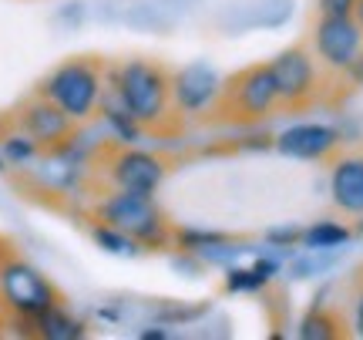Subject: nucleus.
Masks as SVG:
<instances>
[{
	"mask_svg": "<svg viewBox=\"0 0 363 340\" xmlns=\"http://www.w3.org/2000/svg\"><path fill=\"white\" fill-rule=\"evenodd\" d=\"M172 75L175 71L155 57H131V61L108 65V81L115 84L125 111L138 121L145 135L175 138L185 128V115L175 105Z\"/></svg>",
	"mask_w": 363,
	"mask_h": 340,
	"instance_id": "1",
	"label": "nucleus"
},
{
	"mask_svg": "<svg viewBox=\"0 0 363 340\" xmlns=\"http://www.w3.org/2000/svg\"><path fill=\"white\" fill-rule=\"evenodd\" d=\"M61 303L65 293L57 290V283L40 273L30 260H24L21 249L7 256L0 270V327H11L7 334L30 337L34 320Z\"/></svg>",
	"mask_w": 363,
	"mask_h": 340,
	"instance_id": "2",
	"label": "nucleus"
},
{
	"mask_svg": "<svg viewBox=\"0 0 363 340\" xmlns=\"http://www.w3.org/2000/svg\"><path fill=\"white\" fill-rule=\"evenodd\" d=\"M279 111L283 108H279V92H276L272 67H269V61L266 65L259 61V65H249L222 81L206 121L233 125V128H249V125H259V121L279 115Z\"/></svg>",
	"mask_w": 363,
	"mask_h": 340,
	"instance_id": "3",
	"label": "nucleus"
},
{
	"mask_svg": "<svg viewBox=\"0 0 363 340\" xmlns=\"http://www.w3.org/2000/svg\"><path fill=\"white\" fill-rule=\"evenodd\" d=\"M91 219L115 226L138 249H169L175 246L179 229L169 223V216L155 206V196L128 192V189H108L91 206Z\"/></svg>",
	"mask_w": 363,
	"mask_h": 340,
	"instance_id": "4",
	"label": "nucleus"
},
{
	"mask_svg": "<svg viewBox=\"0 0 363 340\" xmlns=\"http://www.w3.org/2000/svg\"><path fill=\"white\" fill-rule=\"evenodd\" d=\"M104 84H108V61L98 54H78L61 61L34 92L57 102L78 125H84L101 111Z\"/></svg>",
	"mask_w": 363,
	"mask_h": 340,
	"instance_id": "5",
	"label": "nucleus"
},
{
	"mask_svg": "<svg viewBox=\"0 0 363 340\" xmlns=\"http://www.w3.org/2000/svg\"><path fill=\"white\" fill-rule=\"evenodd\" d=\"M88 172L101 179V192L108 189H128V192H142V196H155L165 175H169V158L131 148V142H101L94 158L88 162Z\"/></svg>",
	"mask_w": 363,
	"mask_h": 340,
	"instance_id": "6",
	"label": "nucleus"
},
{
	"mask_svg": "<svg viewBox=\"0 0 363 340\" xmlns=\"http://www.w3.org/2000/svg\"><path fill=\"white\" fill-rule=\"evenodd\" d=\"M7 128L27 135L30 142L38 145L40 155L54 158V155H65V152L74 148L81 125L67 115L57 102H51V98H44V94H38V92H30L24 102L7 115Z\"/></svg>",
	"mask_w": 363,
	"mask_h": 340,
	"instance_id": "7",
	"label": "nucleus"
},
{
	"mask_svg": "<svg viewBox=\"0 0 363 340\" xmlns=\"http://www.w3.org/2000/svg\"><path fill=\"white\" fill-rule=\"evenodd\" d=\"M276 92H279V108L283 111H306L316 102H323V65L316 61L310 48H286L269 61Z\"/></svg>",
	"mask_w": 363,
	"mask_h": 340,
	"instance_id": "8",
	"label": "nucleus"
},
{
	"mask_svg": "<svg viewBox=\"0 0 363 340\" xmlns=\"http://www.w3.org/2000/svg\"><path fill=\"white\" fill-rule=\"evenodd\" d=\"M310 51L326 75L347 78L363 57V27L353 21V13H320L310 34Z\"/></svg>",
	"mask_w": 363,
	"mask_h": 340,
	"instance_id": "9",
	"label": "nucleus"
},
{
	"mask_svg": "<svg viewBox=\"0 0 363 340\" xmlns=\"http://www.w3.org/2000/svg\"><path fill=\"white\" fill-rule=\"evenodd\" d=\"M340 131L320 121H303L286 128L283 135H276V152H283L289 158H303V162H333V155L340 152Z\"/></svg>",
	"mask_w": 363,
	"mask_h": 340,
	"instance_id": "10",
	"label": "nucleus"
},
{
	"mask_svg": "<svg viewBox=\"0 0 363 340\" xmlns=\"http://www.w3.org/2000/svg\"><path fill=\"white\" fill-rule=\"evenodd\" d=\"M330 199L343 216L363 219V152L333 155L330 165Z\"/></svg>",
	"mask_w": 363,
	"mask_h": 340,
	"instance_id": "11",
	"label": "nucleus"
},
{
	"mask_svg": "<svg viewBox=\"0 0 363 340\" xmlns=\"http://www.w3.org/2000/svg\"><path fill=\"white\" fill-rule=\"evenodd\" d=\"M222 81L208 65H185L172 75V88H175V105L182 115H202L212 108L216 94H219Z\"/></svg>",
	"mask_w": 363,
	"mask_h": 340,
	"instance_id": "12",
	"label": "nucleus"
},
{
	"mask_svg": "<svg viewBox=\"0 0 363 340\" xmlns=\"http://www.w3.org/2000/svg\"><path fill=\"white\" fill-rule=\"evenodd\" d=\"M30 337H44V340H74V337H84V324L78 317L67 314V307H51L48 314H40L34 320V330Z\"/></svg>",
	"mask_w": 363,
	"mask_h": 340,
	"instance_id": "13",
	"label": "nucleus"
},
{
	"mask_svg": "<svg viewBox=\"0 0 363 340\" xmlns=\"http://www.w3.org/2000/svg\"><path fill=\"white\" fill-rule=\"evenodd\" d=\"M347 327H350V320H343L337 310L313 307L310 314L299 320V337H306V340H333V337H343Z\"/></svg>",
	"mask_w": 363,
	"mask_h": 340,
	"instance_id": "14",
	"label": "nucleus"
},
{
	"mask_svg": "<svg viewBox=\"0 0 363 340\" xmlns=\"http://www.w3.org/2000/svg\"><path fill=\"white\" fill-rule=\"evenodd\" d=\"M276 263L272 260H256L252 266H233L229 273H225V290H233V293H252V290H262L269 283L272 276H276Z\"/></svg>",
	"mask_w": 363,
	"mask_h": 340,
	"instance_id": "15",
	"label": "nucleus"
},
{
	"mask_svg": "<svg viewBox=\"0 0 363 340\" xmlns=\"http://www.w3.org/2000/svg\"><path fill=\"white\" fill-rule=\"evenodd\" d=\"M353 229L350 226L337 223V219H320L310 229H303V246L313 253H323V249H340L343 243H350Z\"/></svg>",
	"mask_w": 363,
	"mask_h": 340,
	"instance_id": "16",
	"label": "nucleus"
},
{
	"mask_svg": "<svg viewBox=\"0 0 363 340\" xmlns=\"http://www.w3.org/2000/svg\"><path fill=\"white\" fill-rule=\"evenodd\" d=\"M91 236H94V243L101 249H108V253H131V249H138L125 233H118L115 226L94 223V219H91Z\"/></svg>",
	"mask_w": 363,
	"mask_h": 340,
	"instance_id": "17",
	"label": "nucleus"
},
{
	"mask_svg": "<svg viewBox=\"0 0 363 340\" xmlns=\"http://www.w3.org/2000/svg\"><path fill=\"white\" fill-rule=\"evenodd\" d=\"M350 287V330L357 337H363V270L353 276Z\"/></svg>",
	"mask_w": 363,
	"mask_h": 340,
	"instance_id": "18",
	"label": "nucleus"
},
{
	"mask_svg": "<svg viewBox=\"0 0 363 340\" xmlns=\"http://www.w3.org/2000/svg\"><path fill=\"white\" fill-rule=\"evenodd\" d=\"M357 0H320V13H353Z\"/></svg>",
	"mask_w": 363,
	"mask_h": 340,
	"instance_id": "19",
	"label": "nucleus"
},
{
	"mask_svg": "<svg viewBox=\"0 0 363 340\" xmlns=\"http://www.w3.org/2000/svg\"><path fill=\"white\" fill-rule=\"evenodd\" d=\"M17 249H21V246L13 243L11 236H4V233H0V270H4V263H7V256H11V253H17Z\"/></svg>",
	"mask_w": 363,
	"mask_h": 340,
	"instance_id": "20",
	"label": "nucleus"
},
{
	"mask_svg": "<svg viewBox=\"0 0 363 340\" xmlns=\"http://www.w3.org/2000/svg\"><path fill=\"white\" fill-rule=\"evenodd\" d=\"M353 21L363 27V0H357V4H353Z\"/></svg>",
	"mask_w": 363,
	"mask_h": 340,
	"instance_id": "21",
	"label": "nucleus"
},
{
	"mask_svg": "<svg viewBox=\"0 0 363 340\" xmlns=\"http://www.w3.org/2000/svg\"><path fill=\"white\" fill-rule=\"evenodd\" d=\"M0 169H4V162H0Z\"/></svg>",
	"mask_w": 363,
	"mask_h": 340,
	"instance_id": "22",
	"label": "nucleus"
}]
</instances>
